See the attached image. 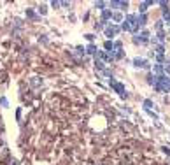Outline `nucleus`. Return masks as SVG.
<instances>
[{
  "label": "nucleus",
  "mask_w": 170,
  "mask_h": 165,
  "mask_svg": "<svg viewBox=\"0 0 170 165\" xmlns=\"http://www.w3.org/2000/svg\"><path fill=\"white\" fill-rule=\"evenodd\" d=\"M119 28H121V30H126V32H132V33H137V30H139L137 14H130V16H126V19L123 21V25H121Z\"/></svg>",
  "instance_id": "obj_1"
},
{
  "label": "nucleus",
  "mask_w": 170,
  "mask_h": 165,
  "mask_svg": "<svg viewBox=\"0 0 170 165\" xmlns=\"http://www.w3.org/2000/svg\"><path fill=\"white\" fill-rule=\"evenodd\" d=\"M111 18H112V12H111L109 9H104V14H102V21L105 23V21H107V19H111Z\"/></svg>",
  "instance_id": "obj_8"
},
{
  "label": "nucleus",
  "mask_w": 170,
  "mask_h": 165,
  "mask_svg": "<svg viewBox=\"0 0 170 165\" xmlns=\"http://www.w3.org/2000/svg\"><path fill=\"white\" fill-rule=\"evenodd\" d=\"M104 49H105V51H112V49H114V42H112V40H105V42H104Z\"/></svg>",
  "instance_id": "obj_9"
},
{
  "label": "nucleus",
  "mask_w": 170,
  "mask_h": 165,
  "mask_svg": "<svg viewBox=\"0 0 170 165\" xmlns=\"http://www.w3.org/2000/svg\"><path fill=\"white\" fill-rule=\"evenodd\" d=\"M95 7H98V9H102V11H104V7H105V2H97V4H95Z\"/></svg>",
  "instance_id": "obj_17"
},
{
  "label": "nucleus",
  "mask_w": 170,
  "mask_h": 165,
  "mask_svg": "<svg viewBox=\"0 0 170 165\" xmlns=\"http://www.w3.org/2000/svg\"><path fill=\"white\" fill-rule=\"evenodd\" d=\"M144 107H146V111H149V109H151V107H154V106H153V102H151V100H144Z\"/></svg>",
  "instance_id": "obj_13"
},
{
  "label": "nucleus",
  "mask_w": 170,
  "mask_h": 165,
  "mask_svg": "<svg viewBox=\"0 0 170 165\" xmlns=\"http://www.w3.org/2000/svg\"><path fill=\"white\" fill-rule=\"evenodd\" d=\"M169 84H170V77H169Z\"/></svg>",
  "instance_id": "obj_22"
},
{
  "label": "nucleus",
  "mask_w": 170,
  "mask_h": 165,
  "mask_svg": "<svg viewBox=\"0 0 170 165\" xmlns=\"http://www.w3.org/2000/svg\"><path fill=\"white\" fill-rule=\"evenodd\" d=\"M156 60H158L160 63H163V62H165V55H156Z\"/></svg>",
  "instance_id": "obj_18"
},
{
  "label": "nucleus",
  "mask_w": 170,
  "mask_h": 165,
  "mask_svg": "<svg viewBox=\"0 0 170 165\" xmlns=\"http://www.w3.org/2000/svg\"><path fill=\"white\" fill-rule=\"evenodd\" d=\"M109 5H111V7H121V9H126V7H128V2H118V0H112Z\"/></svg>",
  "instance_id": "obj_6"
},
{
  "label": "nucleus",
  "mask_w": 170,
  "mask_h": 165,
  "mask_svg": "<svg viewBox=\"0 0 170 165\" xmlns=\"http://www.w3.org/2000/svg\"><path fill=\"white\" fill-rule=\"evenodd\" d=\"M165 19H167V23L170 25V14H165Z\"/></svg>",
  "instance_id": "obj_21"
},
{
  "label": "nucleus",
  "mask_w": 170,
  "mask_h": 165,
  "mask_svg": "<svg viewBox=\"0 0 170 165\" xmlns=\"http://www.w3.org/2000/svg\"><path fill=\"white\" fill-rule=\"evenodd\" d=\"M156 30H158V32L163 30V21H158V23H156Z\"/></svg>",
  "instance_id": "obj_19"
},
{
  "label": "nucleus",
  "mask_w": 170,
  "mask_h": 165,
  "mask_svg": "<svg viewBox=\"0 0 170 165\" xmlns=\"http://www.w3.org/2000/svg\"><path fill=\"white\" fill-rule=\"evenodd\" d=\"M151 33L147 32V30H142L140 33H135L133 35V42L135 44H147V42H151Z\"/></svg>",
  "instance_id": "obj_2"
},
{
  "label": "nucleus",
  "mask_w": 170,
  "mask_h": 165,
  "mask_svg": "<svg viewBox=\"0 0 170 165\" xmlns=\"http://www.w3.org/2000/svg\"><path fill=\"white\" fill-rule=\"evenodd\" d=\"M119 30H121V28H119L118 25H111V26H105V35H107V37H114V35H116V33H118Z\"/></svg>",
  "instance_id": "obj_4"
},
{
  "label": "nucleus",
  "mask_w": 170,
  "mask_h": 165,
  "mask_svg": "<svg viewBox=\"0 0 170 165\" xmlns=\"http://www.w3.org/2000/svg\"><path fill=\"white\" fill-rule=\"evenodd\" d=\"M163 72H167V74H170V65H165V67H163Z\"/></svg>",
  "instance_id": "obj_20"
},
{
  "label": "nucleus",
  "mask_w": 170,
  "mask_h": 165,
  "mask_svg": "<svg viewBox=\"0 0 170 165\" xmlns=\"http://www.w3.org/2000/svg\"><path fill=\"white\" fill-rule=\"evenodd\" d=\"M133 65L139 67V69H149V62L144 60V58H135L133 60Z\"/></svg>",
  "instance_id": "obj_5"
},
{
  "label": "nucleus",
  "mask_w": 170,
  "mask_h": 165,
  "mask_svg": "<svg viewBox=\"0 0 170 165\" xmlns=\"http://www.w3.org/2000/svg\"><path fill=\"white\" fill-rule=\"evenodd\" d=\"M88 53H90V55H97V53H98L97 46H95V44H90V46H88Z\"/></svg>",
  "instance_id": "obj_11"
},
{
  "label": "nucleus",
  "mask_w": 170,
  "mask_h": 165,
  "mask_svg": "<svg viewBox=\"0 0 170 165\" xmlns=\"http://www.w3.org/2000/svg\"><path fill=\"white\" fill-rule=\"evenodd\" d=\"M153 4H154V2H142V4H140V7H139V12H140V14H146L147 7H149V5H153Z\"/></svg>",
  "instance_id": "obj_7"
},
{
  "label": "nucleus",
  "mask_w": 170,
  "mask_h": 165,
  "mask_svg": "<svg viewBox=\"0 0 170 165\" xmlns=\"http://www.w3.org/2000/svg\"><path fill=\"white\" fill-rule=\"evenodd\" d=\"M158 39H160L162 42L165 40V32H163V30H160V32H158Z\"/></svg>",
  "instance_id": "obj_15"
},
{
  "label": "nucleus",
  "mask_w": 170,
  "mask_h": 165,
  "mask_svg": "<svg viewBox=\"0 0 170 165\" xmlns=\"http://www.w3.org/2000/svg\"><path fill=\"white\" fill-rule=\"evenodd\" d=\"M154 76H162L163 74V65H154Z\"/></svg>",
  "instance_id": "obj_10"
},
{
  "label": "nucleus",
  "mask_w": 170,
  "mask_h": 165,
  "mask_svg": "<svg viewBox=\"0 0 170 165\" xmlns=\"http://www.w3.org/2000/svg\"><path fill=\"white\" fill-rule=\"evenodd\" d=\"M95 65H97L100 70H104V62H100V60H95Z\"/></svg>",
  "instance_id": "obj_16"
},
{
  "label": "nucleus",
  "mask_w": 170,
  "mask_h": 165,
  "mask_svg": "<svg viewBox=\"0 0 170 165\" xmlns=\"http://www.w3.org/2000/svg\"><path fill=\"white\" fill-rule=\"evenodd\" d=\"M112 19H114V21H123V16L118 12V14H112Z\"/></svg>",
  "instance_id": "obj_14"
},
{
  "label": "nucleus",
  "mask_w": 170,
  "mask_h": 165,
  "mask_svg": "<svg viewBox=\"0 0 170 165\" xmlns=\"http://www.w3.org/2000/svg\"><path fill=\"white\" fill-rule=\"evenodd\" d=\"M156 53H158V55H165V47H163L162 44H158V46H156Z\"/></svg>",
  "instance_id": "obj_12"
},
{
  "label": "nucleus",
  "mask_w": 170,
  "mask_h": 165,
  "mask_svg": "<svg viewBox=\"0 0 170 165\" xmlns=\"http://www.w3.org/2000/svg\"><path fill=\"white\" fill-rule=\"evenodd\" d=\"M111 86H112V88H114V90H116V91H118V93H119L121 97H123V98H126V97H128V95H126V90H125V86H123L121 83L111 81Z\"/></svg>",
  "instance_id": "obj_3"
}]
</instances>
